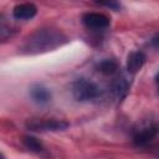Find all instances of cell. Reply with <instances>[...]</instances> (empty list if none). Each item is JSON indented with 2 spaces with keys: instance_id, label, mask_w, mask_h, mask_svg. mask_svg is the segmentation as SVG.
I'll use <instances>...</instances> for the list:
<instances>
[{
  "instance_id": "obj_1",
  "label": "cell",
  "mask_w": 159,
  "mask_h": 159,
  "mask_svg": "<svg viewBox=\"0 0 159 159\" xmlns=\"http://www.w3.org/2000/svg\"><path fill=\"white\" fill-rule=\"evenodd\" d=\"M67 36L52 27L39 29L32 32L21 45L20 51L25 55H37L56 50L67 42Z\"/></svg>"
},
{
  "instance_id": "obj_2",
  "label": "cell",
  "mask_w": 159,
  "mask_h": 159,
  "mask_svg": "<svg viewBox=\"0 0 159 159\" xmlns=\"http://www.w3.org/2000/svg\"><path fill=\"white\" fill-rule=\"evenodd\" d=\"M159 135V119L147 118L133 127L132 138L137 147H145Z\"/></svg>"
},
{
  "instance_id": "obj_3",
  "label": "cell",
  "mask_w": 159,
  "mask_h": 159,
  "mask_svg": "<svg viewBox=\"0 0 159 159\" xmlns=\"http://www.w3.org/2000/svg\"><path fill=\"white\" fill-rule=\"evenodd\" d=\"M72 96L78 102H91L98 99L101 96V88L96 82L86 77H78L72 82Z\"/></svg>"
},
{
  "instance_id": "obj_4",
  "label": "cell",
  "mask_w": 159,
  "mask_h": 159,
  "mask_svg": "<svg viewBox=\"0 0 159 159\" xmlns=\"http://www.w3.org/2000/svg\"><path fill=\"white\" fill-rule=\"evenodd\" d=\"M25 125L34 132H58L67 129L70 123L58 118H31L27 119Z\"/></svg>"
},
{
  "instance_id": "obj_5",
  "label": "cell",
  "mask_w": 159,
  "mask_h": 159,
  "mask_svg": "<svg viewBox=\"0 0 159 159\" xmlns=\"http://www.w3.org/2000/svg\"><path fill=\"white\" fill-rule=\"evenodd\" d=\"M82 22L91 30H104L109 26V17L101 12H84L82 15Z\"/></svg>"
},
{
  "instance_id": "obj_6",
  "label": "cell",
  "mask_w": 159,
  "mask_h": 159,
  "mask_svg": "<svg viewBox=\"0 0 159 159\" xmlns=\"http://www.w3.org/2000/svg\"><path fill=\"white\" fill-rule=\"evenodd\" d=\"M129 88H130V80L124 76V75H120L119 77H117L113 83H112V96L117 99V101H122L125 98V96L128 94L129 92Z\"/></svg>"
},
{
  "instance_id": "obj_7",
  "label": "cell",
  "mask_w": 159,
  "mask_h": 159,
  "mask_svg": "<svg viewBox=\"0 0 159 159\" xmlns=\"http://www.w3.org/2000/svg\"><path fill=\"white\" fill-rule=\"evenodd\" d=\"M147 61V56L143 51H132L127 57V71L129 75H135L142 70Z\"/></svg>"
},
{
  "instance_id": "obj_8",
  "label": "cell",
  "mask_w": 159,
  "mask_h": 159,
  "mask_svg": "<svg viewBox=\"0 0 159 159\" xmlns=\"http://www.w3.org/2000/svg\"><path fill=\"white\" fill-rule=\"evenodd\" d=\"M37 14V7L32 2L17 4L12 9V16L16 20H30Z\"/></svg>"
},
{
  "instance_id": "obj_9",
  "label": "cell",
  "mask_w": 159,
  "mask_h": 159,
  "mask_svg": "<svg viewBox=\"0 0 159 159\" xmlns=\"http://www.w3.org/2000/svg\"><path fill=\"white\" fill-rule=\"evenodd\" d=\"M24 147L30 150L31 153H35L37 155H41V157H48V153L46 150V147L43 145V143L37 139L36 137H32V135H25L22 137L21 139Z\"/></svg>"
},
{
  "instance_id": "obj_10",
  "label": "cell",
  "mask_w": 159,
  "mask_h": 159,
  "mask_svg": "<svg viewBox=\"0 0 159 159\" xmlns=\"http://www.w3.org/2000/svg\"><path fill=\"white\" fill-rule=\"evenodd\" d=\"M30 97L35 103L43 106L51 101V92L42 84H34L30 88Z\"/></svg>"
},
{
  "instance_id": "obj_11",
  "label": "cell",
  "mask_w": 159,
  "mask_h": 159,
  "mask_svg": "<svg viewBox=\"0 0 159 159\" xmlns=\"http://www.w3.org/2000/svg\"><path fill=\"white\" fill-rule=\"evenodd\" d=\"M96 68L98 72H101L104 76H112L118 72L119 63L114 58H103L97 63Z\"/></svg>"
},
{
  "instance_id": "obj_12",
  "label": "cell",
  "mask_w": 159,
  "mask_h": 159,
  "mask_svg": "<svg viewBox=\"0 0 159 159\" xmlns=\"http://www.w3.org/2000/svg\"><path fill=\"white\" fill-rule=\"evenodd\" d=\"M12 27L10 26V24L6 22V19H4V16L1 15V20H0V34H1V40L2 41H6L7 37H10L12 35V31L11 30Z\"/></svg>"
},
{
  "instance_id": "obj_13",
  "label": "cell",
  "mask_w": 159,
  "mask_h": 159,
  "mask_svg": "<svg viewBox=\"0 0 159 159\" xmlns=\"http://www.w3.org/2000/svg\"><path fill=\"white\" fill-rule=\"evenodd\" d=\"M99 6H106V7H109L112 10H119L120 9V4L119 2H116V1H109V2H97Z\"/></svg>"
},
{
  "instance_id": "obj_14",
  "label": "cell",
  "mask_w": 159,
  "mask_h": 159,
  "mask_svg": "<svg viewBox=\"0 0 159 159\" xmlns=\"http://www.w3.org/2000/svg\"><path fill=\"white\" fill-rule=\"evenodd\" d=\"M150 45H152L155 50H159V32L155 34V35L150 39Z\"/></svg>"
},
{
  "instance_id": "obj_15",
  "label": "cell",
  "mask_w": 159,
  "mask_h": 159,
  "mask_svg": "<svg viewBox=\"0 0 159 159\" xmlns=\"http://www.w3.org/2000/svg\"><path fill=\"white\" fill-rule=\"evenodd\" d=\"M155 86H157V89H158V93H159V71L155 75Z\"/></svg>"
}]
</instances>
